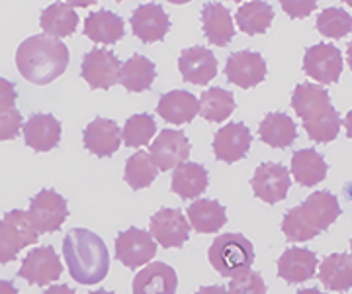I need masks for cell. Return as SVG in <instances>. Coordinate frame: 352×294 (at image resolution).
<instances>
[{"instance_id": "cell-43", "label": "cell", "mask_w": 352, "mask_h": 294, "mask_svg": "<svg viewBox=\"0 0 352 294\" xmlns=\"http://www.w3.org/2000/svg\"><path fill=\"white\" fill-rule=\"evenodd\" d=\"M196 294H229L226 286L221 284H212V286H201Z\"/></svg>"}, {"instance_id": "cell-39", "label": "cell", "mask_w": 352, "mask_h": 294, "mask_svg": "<svg viewBox=\"0 0 352 294\" xmlns=\"http://www.w3.org/2000/svg\"><path fill=\"white\" fill-rule=\"evenodd\" d=\"M22 114L14 108V110H8V112H2L0 114V141H8L18 138L20 129H22Z\"/></svg>"}, {"instance_id": "cell-49", "label": "cell", "mask_w": 352, "mask_h": 294, "mask_svg": "<svg viewBox=\"0 0 352 294\" xmlns=\"http://www.w3.org/2000/svg\"><path fill=\"white\" fill-rule=\"evenodd\" d=\"M351 253H352V240H351Z\"/></svg>"}, {"instance_id": "cell-28", "label": "cell", "mask_w": 352, "mask_h": 294, "mask_svg": "<svg viewBox=\"0 0 352 294\" xmlns=\"http://www.w3.org/2000/svg\"><path fill=\"white\" fill-rule=\"evenodd\" d=\"M258 136L266 145L276 147V149H286L296 141L298 129H296V124L288 114L270 112L263 118Z\"/></svg>"}, {"instance_id": "cell-45", "label": "cell", "mask_w": 352, "mask_h": 294, "mask_svg": "<svg viewBox=\"0 0 352 294\" xmlns=\"http://www.w3.org/2000/svg\"><path fill=\"white\" fill-rule=\"evenodd\" d=\"M342 126H344V129H346V136L352 140V110L349 112V114L344 116V122H342Z\"/></svg>"}, {"instance_id": "cell-31", "label": "cell", "mask_w": 352, "mask_h": 294, "mask_svg": "<svg viewBox=\"0 0 352 294\" xmlns=\"http://www.w3.org/2000/svg\"><path fill=\"white\" fill-rule=\"evenodd\" d=\"M327 163L315 149H300L292 157V175L302 187H315L327 177Z\"/></svg>"}, {"instance_id": "cell-13", "label": "cell", "mask_w": 352, "mask_h": 294, "mask_svg": "<svg viewBox=\"0 0 352 294\" xmlns=\"http://www.w3.org/2000/svg\"><path fill=\"white\" fill-rule=\"evenodd\" d=\"M190 222L180 208H161L151 218V235L164 249L182 247L190 238Z\"/></svg>"}, {"instance_id": "cell-48", "label": "cell", "mask_w": 352, "mask_h": 294, "mask_svg": "<svg viewBox=\"0 0 352 294\" xmlns=\"http://www.w3.org/2000/svg\"><path fill=\"white\" fill-rule=\"evenodd\" d=\"M90 294H113L112 291H104V288H102V291H94V293H90Z\"/></svg>"}, {"instance_id": "cell-6", "label": "cell", "mask_w": 352, "mask_h": 294, "mask_svg": "<svg viewBox=\"0 0 352 294\" xmlns=\"http://www.w3.org/2000/svg\"><path fill=\"white\" fill-rule=\"evenodd\" d=\"M39 233L24 210H10L0 222V265L12 263L18 253L38 242Z\"/></svg>"}, {"instance_id": "cell-27", "label": "cell", "mask_w": 352, "mask_h": 294, "mask_svg": "<svg viewBox=\"0 0 352 294\" xmlns=\"http://www.w3.org/2000/svg\"><path fill=\"white\" fill-rule=\"evenodd\" d=\"M321 284L333 293H346L352 288V255L331 253L321 261L319 269Z\"/></svg>"}, {"instance_id": "cell-33", "label": "cell", "mask_w": 352, "mask_h": 294, "mask_svg": "<svg viewBox=\"0 0 352 294\" xmlns=\"http://www.w3.org/2000/svg\"><path fill=\"white\" fill-rule=\"evenodd\" d=\"M200 103V116L208 122H223L235 110V96L221 87L204 90L198 98Z\"/></svg>"}, {"instance_id": "cell-1", "label": "cell", "mask_w": 352, "mask_h": 294, "mask_svg": "<svg viewBox=\"0 0 352 294\" xmlns=\"http://www.w3.org/2000/svg\"><path fill=\"white\" fill-rule=\"evenodd\" d=\"M69 50L61 39L45 34L32 36L20 43L16 53V65L20 75L34 85H50L61 77L69 65Z\"/></svg>"}, {"instance_id": "cell-8", "label": "cell", "mask_w": 352, "mask_h": 294, "mask_svg": "<svg viewBox=\"0 0 352 294\" xmlns=\"http://www.w3.org/2000/svg\"><path fill=\"white\" fill-rule=\"evenodd\" d=\"M157 255V243L149 231L129 228L122 231L116 240V259L129 269L149 265L153 257Z\"/></svg>"}, {"instance_id": "cell-11", "label": "cell", "mask_w": 352, "mask_h": 294, "mask_svg": "<svg viewBox=\"0 0 352 294\" xmlns=\"http://www.w3.org/2000/svg\"><path fill=\"white\" fill-rule=\"evenodd\" d=\"M289 185H292V179H289L288 167L280 165V163H261L251 179L254 196L266 204L284 200L288 196Z\"/></svg>"}, {"instance_id": "cell-36", "label": "cell", "mask_w": 352, "mask_h": 294, "mask_svg": "<svg viewBox=\"0 0 352 294\" xmlns=\"http://www.w3.org/2000/svg\"><path fill=\"white\" fill-rule=\"evenodd\" d=\"M155 134H157V124L153 116L133 114L131 118H127L124 132H122V140L127 147H141V145H147Z\"/></svg>"}, {"instance_id": "cell-38", "label": "cell", "mask_w": 352, "mask_h": 294, "mask_svg": "<svg viewBox=\"0 0 352 294\" xmlns=\"http://www.w3.org/2000/svg\"><path fill=\"white\" fill-rule=\"evenodd\" d=\"M229 294H266V284L256 271H247L233 277L229 282Z\"/></svg>"}, {"instance_id": "cell-5", "label": "cell", "mask_w": 352, "mask_h": 294, "mask_svg": "<svg viewBox=\"0 0 352 294\" xmlns=\"http://www.w3.org/2000/svg\"><path fill=\"white\" fill-rule=\"evenodd\" d=\"M208 259L221 277H237L251 271L254 247L241 233H223L212 242Z\"/></svg>"}, {"instance_id": "cell-7", "label": "cell", "mask_w": 352, "mask_h": 294, "mask_svg": "<svg viewBox=\"0 0 352 294\" xmlns=\"http://www.w3.org/2000/svg\"><path fill=\"white\" fill-rule=\"evenodd\" d=\"M28 216H30L38 233H53V231L61 230L63 222L69 216L67 200L59 192L50 191V189L39 191L30 200Z\"/></svg>"}, {"instance_id": "cell-3", "label": "cell", "mask_w": 352, "mask_h": 294, "mask_svg": "<svg viewBox=\"0 0 352 294\" xmlns=\"http://www.w3.org/2000/svg\"><path fill=\"white\" fill-rule=\"evenodd\" d=\"M294 112L302 118L309 140L329 143L337 140L340 132V116L331 103L329 92L321 85L302 83L292 96Z\"/></svg>"}, {"instance_id": "cell-22", "label": "cell", "mask_w": 352, "mask_h": 294, "mask_svg": "<svg viewBox=\"0 0 352 294\" xmlns=\"http://www.w3.org/2000/svg\"><path fill=\"white\" fill-rule=\"evenodd\" d=\"M319 259L314 251L302 247H289L278 259V277L289 284H300L315 277Z\"/></svg>"}, {"instance_id": "cell-10", "label": "cell", "mask_w": 352, "mask_h": 294, "mask_svg": "<svg viewBox=\"0 0 352 294\" xmlns=\"http://www.w3.org/2000/svg\"><path fill=\"white\" fill-rule=\"evenodd\" d=\"M303 71L319 85H333L342 73V55L333 43H317L303 55Z\"/></svg>"}, {"instance_id": "cell-46", "label": "cell", "mask_w": 352, "mask_h": 294, "mask_svg": "<svg viewBox=\"0 0 352 294\" xmlns=\"http://www.w3.org/2000/svg\"><path fill=\"white\" fill-rule=\"evenodd\" d=\"M296 294H325V293H321L319 288H302V291H298Z\"/></svg>"}, {"instance_id": "cell-34", "label": "cell", "mask_w": 352, "mask_h": 294, "mask_svg": "<svg viewBox=\"0 0 352 294\" xmlns=\"http://www.w3.org/2000/svg\"><path fill=\"white\" fill-rule=\"evenodd\" d=\"M274 20V8L268 2H247L237 10V24L243 34H264Z\"/></svg>"}, {"instance_id": "cell-44", "label": "cell", "mask_w": 352, "mask_h": 294, "mask_svg": "<svg viewBox=\"0 0 352 294\" xmlns=\"http://www.w3.org/2000/svg\"><path fill=\"white\" fill-rule=\"evenodd\" d=\"M0 294H18V288L14 286L12 281H2L0 279Z\"/></svg>"}, {"instance_id": "cell-41", "label": "cell", "mask_w": 352, "mask_h": 294, "mask_svg": "<svg viewBox=\"0 0 352 294\" xmlns=\"http://www.w3.org/2000/svg\"><path fill=\"white\" fill-rule=\"evenodd\" d=\"M282 8H284V12L289 14V18H305L307 14H311L317 8V2H314V0H307V2H288V0H284Z\"/></svg>"}, {"instance_id": "cell-18", "label": "cell", "mask_w": 352, "mask_h": 294, "mask_svg": "<svg viewBox=\"0 0 352 294\" xmlns=\"http://www.w3.org/2000/svg\"><path fill=\"white\" fill-rule=\"evenodd\" d=\"M178 69H180V75L186 83L204 87L217 75V59H215L212 50H206L200 45L188 48L180 53Z\"/></svg>"}, {"instance_id": "cell-24", "label": "cell", "mask_w": 352, "mask_h": 294, "mask_svg": "<svg viewBox=\"0 0 352 294\" xmlns=\"http://www.w3.org/2000/svg\"><path fill=\"white\" fill-rule=\"evenodd\" d=\"M201 26H204L206 39L210 43L217 45V48H226L235 36L231 14L219 2L204 4V8H201Z\"/></svg>"}, {"instance_id": "cell-37", "label": "cell", "mask_w": 352, "mask_h": 294, "mask_svg": "<svg viewBox=\"0 0 352 294\" xmlns=\"http://www.w3.org/2000/svg\"><path fill=\"white\" fill-rule=\"evenodd\" d=\"M317 30L325 38L342 39L352 32V16L337 6L325 8L317 18Z\"/></svg>"}, {"instance_id": "cell-4", "label": "cell", "mask_w": 352, "mask_h": 294, "mask_svg": "<svg viewBox=\"0 0 352 294\" xmlns=\"http://www.w3.org/2000/svg\"><path fill=\"white\" fill-rule=\"evenodd\" d=\"M340 204L333 192L319 191L309 194L302 204L294 206L282 220V231L288 242L302 243L317 238L331 228L340 216Z\"/></svg>"}, {"instance_id": "cell-23", "label": "cell", "mask_w": 352, "mask_h": 294, "mask_svg": "<svg viewBox=\"0 0 352 294\" xmlns=\"http://www.w3.org/2000/svg\"><path fill=\"white\" fill-rule=\"evenodd\" d=\"M157 114L168 124H188L200 114V103L188 90H170L159 98Z\"/></svg>"}, {"instance_id": "cell-29", "label": "cell", "mask_w": 352, "mask_h": 294, "mask_svg": "<svg viewBox=\"0 0 352 294\" xmlns=\"http://www.w3.org/2000/svg\"><path fill=\"white\" fill-rule=\"evenodd\" d=\"M208 171L206 167L200 165V163H182L175 169L173 173V192L178 194L180 198H196L200 196L201 192H206L208 189Z\"/></svg>"}, {"instance_id": "cell-42", "label": "cell", "mask_w": 352, "mask_h": 294, "mask_svg": "<svg viewBox=\"0 0 352 294\" xmlns=\"http://www.w3.org/2000/svg\"><path fill=\"white\" fill-rule=\"evenodd\" d=\"M43 294H76L71 286H67V284H53L50 286L47 291Z\"/></svg>"}, {"instance_id": "cell-9", "label": "cell", "mask_w": 352, "mask_h": 294, "mask_svg": "<svg viewBox=\"0 0 352 294\" xmlns=\"http://www.w3.org/2000/svg\"><path fill=\"white\" fill-rule=\"evenodd\" d=\"M122 63L118 55L110 50H92L82 57L80 75L88 83L90 89H110L120 83Z\"/></svg>"}, {"instance_id": "cell-15", "label": "cell", "mask_w": 352, "mask_h": 294, "mask_svg": "<svg viewBox=\"0 0 352 294\" xmlns=\"http://www.w3.org/2000/svg\"><path fill=\"white\" fill-rule=\"evenodd\" d=\"M151 157L161 171H170L186 163L190 141L182 129H163L151 143Z\"/></svg>"}, {"instance_id": "cell-12", "label": "cell", "mask_w": 352, "mask_h": 294, "mask_svg": "<svg viewBox=\"0 0 352 294\" xmlns=\"http://www.w3.org/2000/svg\"><path fill=\"white\" fill-rule=\"evenodd\" d=\"M63 273L61 259L55 253L51 245H43L38 249H32L24 257V263L18 271V277H22L30 284H51L55 282Z\"/></svg>"}, {"instance_id": "cell-32", "label": "cell", "mask_w": 352, "mask_h": 294, "mask_svg": "<svg viewBox=\"0 0 352 294\" xmlns=\"http://www.w3.org/2000/svg\"><path fill=\"white\" fill-rule=\"evenodd\" d=\"M76 26H78V16L71 4H63V2L51 4L41 12V28L50 38H67L75 34Z\"/></svg>"}, {"instance_id": "cell-21", "label": "cell", "mask_w": 352, "mask_h": 294, "mask_svg": "<svg viewBox=\"0 0 352 294\" xmlns=\"http://www.w3.org/2000/svg\"><path fill=\"white\" fill-rule=\"evenodd\" d=\"M176 288L178 277L175 269L161 261L149 263L147 267L141 269L131 284L133 294H176Z\"/></svg>"}, {"instance_id": "cell-25", "label": "cell", "mask_w": 352, "mask_h": 294, "mask_svg": "<svg viewBox=\"0 0 352 294\" xmlns=\"http://www.w3.org/2000/svg\"><path fill=\"white\" fill-rule=\"evenodd\" d=\"M124 34H126V26L118 14L110 12V10H96L87 16L85 36L92 39L94 43L112 45L124 38Z\"/></svg>"}, {"instance_id": "cell-16", "label": "cell", "mask_w": 352, "mask_h": 294, "mask_svg": "<svg viewBox=\"0 0 352 294\" xmlns=\"http://www.w3.org/2000/svg\"><path fill=\"white\" fill-rule=\"evenodd\" d=\"M251 143V129L243 122H231L226 128L217 129L214 138V154L223 163H235L249 154Z\"/></svg>"}, {"instance_id": "cell-47", "label": "cell", "mask_w": 352, "mask_h": 294, "mask_svg": "<svg viewBox=\"0 0 352 294\" xmlns=\"http://www.w3.org/2000/svg\"><path fill=\"white\" fill-rule=\"evenodd\" d=\"M346 57H349V65H351V71H352V41L349 43V48H346Z\"/></svg>"}, {"instance_id": "cell-14", "label": "cell", "mask_w": 352, "mask_h": 294, "mask_svg": "<svg viewBox=\"0 0 352 294\" xmlns=\"http://www.w3.org/2000/svg\"><path fill=\"white\" fill-rule=\"evenodd\" d=\"M226 77L229 83H233L239 89L256 87L266 77V63H264L263 55L249 52V50L231 53L227 57Z\"/></svg>"}, {"instance_id": "cell-20", "label": "cell", "mask_w": 352, "mask_h": 294, "mask_svg": "<svg viewBox=\"0 0 352 294\" xmlns=\"http://www.w3.org/2000/svg\"><path fill=\"white\" fill-rule=\"evenodd\" d=\"M24 140L34 151H51L61 141V122L51 114H32L24 124Z\"/></svg>"}, {"instance_id": "cell-35", "label": "cell", "mask_w": 352, "mask_h": 294, "mask_svg": "<svg viewBox=\"0 0 352 294\" xmlns=\"http://www.w3.org/2000/svg\"><path fill=\"white\" fill-rule=\"evenodd\" d=\"M157 175H159V167L147 151H138L127 159L124 179L133 191L147 189L157 179Z\"/></svg>"}, {"instance_id": "cell-40", "label": "cell", "mask_w": 352, "mask_h": 294, "mask_svg": "<svg viewBox=\"0 0 352 294\" xmlns=\"http://www.w3.org/2000/svg\"><path fill=\"white\" fill-rule=\"evenodd\" d=\"M16 98H18V94H16V87H14L12 81L0 77V114L14 110Z\"/></svg>"}, {"instance_id": "cell-19", "label": "cell", "mask_w": 352, "mask_h": 294, "mask_svg": "<svg viewBox=\"0 0 352 294\" xmlns=\"http://www.w3.org/2000/svg\"><path fill=\"white\" fill-rule=\"evenodd\" d=\"M82 143L96 157H110L122 145V132L118 124L108 118H96L82 132Z\"/></svg>"}, {"instance_id": "cell-2", "label": "cell", "mask_w": 352, "mask_h": 294, "mask_svg": "<svg viewBox=\"0 0 352 294\" xmlns=\"http://www.w3.org/2000/svg\"><path fill=\"white\" fill-rule=\"evenodd\" d=\"M63 257L71 277L78 284H98L110 269L108 247L94 231L71 230L63 240Z\"/></svg>"}, {"instance_id": "cell-17", "label": "cell", "mask_w": 352, "mask_h": 294, "mask_svg": "<svg viewBox=\"0 0 352 294\" xmlns=\"http://www.w3.org/2000/svg\"><path fill=\"white\" fill-rule=\"evenodd\" d=\"M131 30L143 43H153V41H161L170 30V20L164 12L161 4H141L138 6L131 18Z\"/></svg>"}, {"instance_id": "cell-30", "label": "cell", "mask_w": 352, "mask_h": 294, "mask_svg": "<svg viewBox=\"0 0 352 294\" xmlns=\"http://www.w3.org/2000/svg\"><path fill=\"white\" fill-rule=\"evenodd\" d=\"M157 78V67L153 61H149L145 55L135 53L129 57L126 63L122 65L120 71V83L124 89L129 92H143L153 87V81Z\"/></svg>"}, {"instance_id": "cell-26", "label": "cell", "mask_w": 352, "mask_h": 294, "mask_svg": "<svg viewBox=\"0 0 352 294\" xmlns=\"http://www.w3.org/2000/svg\"><path fill=\"white\" fill-rule=\"evenodd\" d=\"M190 226L198 233H215L227 222V212L223 206L212 198H200L186 208Z\"/></svg>"}]
</instances>
